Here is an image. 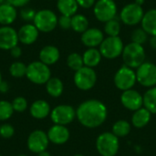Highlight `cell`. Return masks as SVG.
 <instances>
[{"instance_id":"obj_1","label":"cell","mask_w":156,"mask_h":156,"mask_svg":"<svg viewBox=\"0 0 156 156\" xmlns=\"http://www.w3.org/2000/svg\"><path fill=\"white\" fill-rule=\"evenodd\" d=\"M108 111L103 102L98 100H89L80 104L76 110L78 121L86 128L94 129L101 124L107 119Z\"/></svg>"},{"instance_id":"obj_2","label":"cell","mask_w":156,"mask_h":156,"mask_svg":"<svg viewBox=\"0 0 156 156\" xmlns=\"http://www.w3.org/2000/svg\"><path fill=\"white\" fill-rule=\"evenodd\" d=\"M122 56L125 66L131 69H137L145 62V50L144 47L133 42L124 47Z\"/></svg>"},{"instance_id":"obj_3","label":"cell","mask_w":156,"mask_h":156,"mask_svg":"<svg viewBox=\"0 0 156 156\" xmlns=\"http://www.w3.org/2000/svg\"><path fill=\"white\" fill-rule=\"evenodd\" d=\"M119 148V138L112 133H103L96 140V149L101 156H115Z\"/></svg>"},{"instance_id":"obj_4","label":"cell","mask_w":156,"mask_h":156,"mask_svg":"<svg viewBox=\"0 0 156 156\" xmlns=\"http://www.w3.org/2000/svg\"><path fill=\"white\" fill-rule=\"evenodd\" d=\"M27 78L33 83L45 84L51 78V71L48 65L39 61L31 62L27 69Z\"/></svg>"},{"instance_id":"obj_5","label":"cell","mask_w":156,"mask_h":156,"mask_svg":"<svg viewBox=\"0 0 156 156\" xmlns=\"http://www.w3.org/2000/svg\"><path fill=\"white\" fill-rule=\"evenodd\" d=\"M58 16L50 9H41L36 13L33 24L39 32L48 33L53 31L58 26Z\"/></svg>"},{"instance_id":"obj_6","label":"cell","mask_w":156,"mask_h":156,"mask_svg":"<svg viewBox=\"0 0 156 156\" xmlns=\"http://www.w3.org/2000/svg\"><path fill=\"white\" fill-rule=\"evenodd\" d=\"M124 46L120 37H107L100 45V52L108 59H114L122 54Z\"/></svg>"},{"instance_id":"obj_7","label":"cell","mask_w":156,"mask_h":156,"mask_svg":"<svg viewBox=\"0 0 156 156\" xmlns=\"http://www.w3.org/2000/svg\"><path fill=\"white\" fill-rule=\"evenodd\" d=\"M97 82V74L92 68L82 67L75 71L74 83L76 87L81 90H89L92 89Z\"/></svg>"},{"instance_id":"obj_8","label":"cell","mask_w":156,"mask_h":156,"mask_svg":"<svg viewBox=\"0 0 156 156\" xmlns=\"http://www.w3.org/2000/svg\"><path fill=\"white\" fill-rule=\"evenodd\" d=\"M114 84L120 90H128L133 89V87L137 82L136 73L133 69L127 66H122L120 68L114 75Z\"/></svg>"},{"instance_id":"obj_9","label":"cell","mask_w":156,"mask_h":156,"mask_svg":"<svg viewBox=\"0 0 156 156\" xmlns=\"http://www.w3.org/2000/svg\"><path fill=\"white\" fill-rule=\"evenodd\" d=\"M95 17L103 23L116 17L117 5L114 0H98L93 5Z\"/></svg>"},{"instance_id":"obj_10","label":"cell","mask_w":156,"mask_h":156,"mask_svg":"<svg viewBox=\"0 0 156 156\" xmlns=\"http://www.w3.org/2000/svg\"><path fill=\"white\" fill-rule=\"evenodd\" d=\"M136 79L142 86L153 88L156 86V65L152 62H144L136 69Z\"/></svg>"},{"instance_id":"obj_11","label":"cell","mask_w":156,"mask_h":156,"mask_svg":"<svg viewBox=\"0 0 156 156\" xmlns=\"http://www.w3.org/2000/svg\"><path fill=\"white\" fill-rule=\"evenodd\" d=\"M144 12L141 5L131 3L124 5L120 13L121 21L128 26H134L142 22Z\"/></svg>"},{"instance_id":"obj_12","label":"cell","mask_w":156,"mask_h":156,"mask_svg":"<svg viewBox=\"0 0 156 156\" xmlns=\"http://www.w3.org/2000/svg\"><path fill=\"white\" fill-rule=\"evenodd\" d=\"M50 117L55 124L66 126L74 121L76 117V111L70 105H58L51 111Z\"/></svg>"},{"instance_id":"obj_13","label":"cell","mask_w":156,"mask_h":156,"mask_svg":"<svg viewBox=\"0 0 156 156\" xmlns=\"http://www.w3.org/2000/svg\"><path fill=\"white\" fill-rule=\"evenodd\" d=\"M48 137L46 133L40 130L32 132L27 138V147L28 149L36 154L46 151L48 146Z\"/></svg>"},{"instance_id":"obj_14","label":"cell","mask_w":156,"mask_h":156,"mask_svg":"<svg viewBox=\"0 0 156 156\" xmlns=\"http://www.w3.org/2000/svg\"><path fill=\"white\" fill-rule=\"evenodd\" d=\"M121 102L124 108L135 112L143 107L144 105V96L141 95L137 90L131 89L122 91L121 95Z\"/></svg>"},{"instance_id":"obj_15","label":"cell","mask_w":156,"mask_h":156,"mask_svg":"<svg viewBox=\"0 0 156 156\" xmlns=\"http://www.w3.org/2000/svg\"><path fill=\"white\" fill-rule=\"evenodd\" d=\"M17 31L10 26H2L0 27V49L10 50L18 43Z\"/></svg>"},{"instance_id":"obj_16","label":"cell","mask_w":156,"mask_h":156,"mask_svg":"<svg viewBox=\"0 0 156 156\" xmlns=\"http://www.w3.org/2000/svg\"><path fill=\"white\" fill-rule=\"evenodd\" d=\"M18 40L24 45H32L37 41L39 31L34 24L27 23L23 25L17 31Z\"/></svg>"},{"instance_id":"obj_17","label":"cell","mask_w":156,"mask_h":156,"mask_svg":"<svg viewBox=\"0 0 156 156\" xmlns=\"http://www.w3.org/2000/svg\"><path fill=\"white\" fill-rule=\"evenodd\" d=\"M103 39V32L97 27L88 28L81 34V42L88 48H96L100 46Z\"/></svg>"},{"instance_id":"obj_18","label":"cell","mask_w":156,"mask_h":156,"mask_svg":"<svg viewBox=\"0 0 156 156\" xmlns=\"http://www.w3.org/2000/svg\"><path fill=\"white\" fill-rule=\"evenodd\" d=\"M47 134L49 142L55 144H64L69 139V131L64 125H53Z\"/></svg>"},{"instance_id":"obj_19","label":"cell","mask_w":156,"mask_h":156,"mask_svg":"<svg viewBox=\"0 0 156 156\" xmlns=\"http://www.w3.org/2000/svg\"><path fill=\"white\" fill-rule=\"evenodd\" d=\"M17 16V11L15 6L5 2L0 5V25L10 26L13 24Z\"/></svg>"},{"instance_id":"obj_20","label":"cell","mask_w":156,"mask_h":156,"mask_svg":"<svg viewBox=\"0 0 156 156\" xmlns=\"http://www.w3.org/2000/svg\"><path fill=\"white\" fill-rule=\"evenodd\" d=\"M59 57L60 53L58 48L51 45L45 46L39 52V60L48 66L55 64L59 59Z\"/></svg>"},{"instance_id":"obj_21","label":"cell","mask_w":156,"mask_h":156,"mask_svg":"<svg viewBox=\"0 0 156 156\" xmlns=\"http://www.w3.org/2000/svg\"><path fill=\"white\" fill-rule=\"evenodd\" d=\"M151 116L152 113L145 107H142L133 112L132 116V123L137 129L144 128L149 123Z\"/></svg>"},{"instance_id":"obj_22","label":"cell","mask_w":156,"mask_h":156,"mask_svg":"<svg viewBox=\"0 0 156 156\" xmlns=\"http://www.w3.org/2000/svg\"><path fill=\"white\" fill-rule=\"evenodd\" d=\"M142 28L151 36L156 35V9H151L144 13L142 19Z\"/></svg>"},{"instance_id":"obj_23","label":"cell","mask_w":156,"mask_h":156,"mask_svg":"<svg viewBox=\"0 0 156 156\" xmlns=\"http://www.w3.org/2000/svg\"><path fill=\"white\" fill-rule=\"evenodd\" d=\"M50 112L49 104L43 100L36 101L30 106V113L36 119H44Z\"/></svg>"},{"instance_id":"obj_24","label":"cell","mask_w":156,"mask_h":156,"mask_svg":"<svg viewBox=\"0 0 156 156\" xmlns=\"http://www.w3.org/2000/svg\"><path fill=\"white\" fill-rule=\"evenodd\" d=\"M83 63L84 66L89 68H94L98 66L101 60V54L96 48H89L83 54Z\"/></svg>"},{"instance_id":"obj_25","label":"cell","mask_w":156,"mask_h":156,"mask_svg":"<svg viewBox=\"0 0 156 156\" xmlns=\"http://www.w3.org/2000/svg\"><path fill=\"white\" fill-rule=\"evenodd\" d=\"M57 7L61 15L73 16L75 14H77L79 5L77 0H58Z\"/></svg>"},{"instance_id":"obj_26","label":"cell","mask_w":156,"mask_h":156,"mask_svg":"<svg viewBox=\"0 0 156 156\" xmlns=\"http://www.w3.org/2000/svg\"><path fill=\"white\" fill-rule=\"evenodd\" d=\"M46 89L48 93L52 97H59L64 90L63 82L58 78H50L46 83Z\"/></svg>"},{"instance_id":"obj_27","label":"cell","mask_w":156,"mask_h":156,"mask_svg":"<svg viewBox=\"0 0 156 156\" xmlns=\"http://www.w3.org/2000/svg\"><path fill=\"white\" fill-rule=\"evenodd\" d=\"M71 28L77 33H83L89 28L88 18L80 14H75L71 16Z\"/></svg>"},{"instance_id":"obj_28","label":"cell","mask_w":156,"mask_h":156,"mask_svg":"<svg viewBox=\"0 0 156 156\" xmlns=\"http://www.w3.org/2000/svg\"><path fill=\"white\" fill-rule=\"evenodd\" d=\"M144 105L152 114H156V86L150 88L144 93Z\"/></svg>"},{"instance_id":"obj_29","label":"cell","mask_w":156,"mask_h":156,"mask_svg":"<svg viewBox=\"0 0 156 156\" xmlns=\"http://www.w3.org/2000/svg\"><path fill=\"white\" fill-rule=\"evenodd\" d=\"M131 132V124L125 120L117 121L112 126V133L118 138L127 136Z\"/></svg>"},{"instance_id":"obj_30","label":"cell","mask_w":156,"mask_h":156,"mask_svg":"<svg viewBox=\"0 0 156 156\" xmlns=\"http://www.w3.org/2000/svg\"><path fill=\"white\" fill-rule=\"evenodd\" d=\"M121 28V23L116 17L107 21L104 25V32L108 37H119Z\"/></svg>"},{"instance_id":"obj_31","label":"cell","mask_w":156,"mask_h":156,"mask_svg":"<svg viewBox=\"0 0 156 156\" xmlns=\"http://www.w3.org/2000/svg\"><path fill=\"white\" fill-rule=\"evenodd\" d=\"M67 65L69 68L74 71L79 70L82 67H84L83 58L79 53H71L67 58Z\"/></svg>"},{"instance_id":"obj_32","label":"cell","mask_w":156,"mask_h":156,"mask_svg":"<svg viewBox=\"0 0 156 156\" xmlns=\"http://www.w3.org/2000/svg\"><path fill=\"white\" fill-rule=\"evenodd\" d=\"M27 69V66H26L23 62L16 61L11 64L9 68V72L11 76H13L14 78H22L26 76Z\"/></svg>"},{"instance_id":"obj_33","label":"cell","mask_w":156,"mask_h":156,"mask_svg":"<svg viewBox=\"0 0 156 156\" xmlns=\"http://www.w3.org/2000/svg\"><path fill=\"white\" fill-rule=\"evenodd\" d=\"M14 112L12 103L6 101H0V121L8 120Z\"/></svg>"},{"instance_id":"obj_34","label":"cell","mask_w":156,"mask_h":156,"mask_svg":"<svg viewBox=\"0 0 156 156\" xmlns=\"http://www.w3.org/2000/svg\"><path fill=\"white\" fill-rule=\"evenodd\" d=\"M131 37H132V42L143 46L144 43H146V41L148 39V34L142 27L136 28L135 30L133 31Z\"/></svg>"},{"instance_id":"obj_35","label":"cell","mask_w":156,"mask_h":156,"mask_svg":"<svg viewBox=\"0 0 156 156\" xmlns=\"http://www.w3.org/2000/svg\"><path fill=\"white\" fill-rule=\"evenodd\" d=\"M12 106L14 111L22 112L26 111L27 108V101L24 97H16L13 101H12Z\"/></svg>"},{"instance_id":"obj_36","label":"cell","mask_w":156,"mask_h":156,"mask_svg":"<svg viewBox=\"0 0 156 156\" xmlns=\"http://www.w3.org/2000/svg\"><path fill=\"white\" fill-rule=\"evenodd\" d=\"M36 11L30 7H23L20 11V17L27 22L33 21L36 16Z\"/></svg>"},{"instance_id":"obj_37","label":"cell","mask_w":156,"mask_h":156,"mask_svg":"<svg viewBox=\"0 0 156 156\" xmlns=\"http://www.w3.org/2000/svg\"><path fill=\"white\" fill-rule=\"evenodd\" d=\"M15 130L13 128L12 125L10 124H3L2 126H0V136H2L3 138L8 139L11 138L14 135Z\"/></svg>"},{"instance_id":"obj_38","label":"cell","mask_w":156,"mask_h":156,"mask_svg":"<svg viewBox=\"0 0 156 156\" xmlns=\"http://www.w3.org/2000/svg\"><path fill=\"white\" fill-rule=\"evenodd\" d=\"M58 25L64 30H68V29L71 28V16L61 15L58 17Z\"/></svg>"},{"instance_id":"obj_39","label":"cell","mask_w":156,"mask_h":156,"mask_svg":"<svg viewBox=\"0 0 156 156\" xmlns=\"http://www.w3.org/2000/svg\"><path fill=\"white\" fill-rule=\"evenodd\" d=\"M6 2L16 8V7H25L30 2V0H6Z\"/></svg>"},{"instance_id":"obj_40","label":"cell","mask_w":156,"mask_h":156,"mask_svg":"<svg viewBox=\"0 0 156 156\" xmlns=\"http://www.w3.org/2000/svg\"><path fill=\"white\" fill-rule=\"evenodd\" d=\"M77 3L79 5V6L82 7V8H90L91 6H93L95 5V0H77Z\"/></svg>"},{"instance_id":"obj_41","label":"cell","mask_w":156,"mask_h":156,"mask_svg":"<svg viewBox=\"0 0 156 156\" xmlns=\"http://www.w3.org/2000/svg\"><path fill=\"white\" fill-rule=\"evenodd\" d=\"M10 54H11V56L13 58H19L22 55V50H21V48L18 46H16V47H14L13 48L10 49Z\"/></svg>"},{"instance_id":"obj_42","label":"cell","mask_w":156,"mask_h":156,"mask_svg":"<svg viewBox=\"0 0 156 156\" xmlns=\"http://www.w3.org/2000/svg\"><path fill=\"white\" fill-rule=\"evenodd\" d=\"M8 89H9L8 83L2 80V82L0 83V92L1 93H5V92L8 91Z\"/></svg>"},{"instance_id":"obj_43","label":"cell","mask_w":156,"mask_h":156,"mask_svg":"<svg viewBox=\"0 0 156 156\" xmlns=\"http://www.w3.org/2000/svg\"><path fill=\"white\" fill-rule=\"evenodd\" d=\"M150 45L154 49H156V35L152 36V37L150 39Z\"/></svg>"},{"instance_id":"obj_44","label":"cell","mask_w":156,"mask_h":156,"mask_svg":"<svg viewBox=\"0 0 156 156\" xmlns=\"http://www.w3.org/2000/svg\"><path fill=\"white\" fill-rule=\"evenodd\" d=\"M38 156H51V154H50L48 152H47V151H44V152H41V153H39V154H38Z\"/></svg>"},{"instance_id":"obj_45","label":"cell","mask_w":156,"mask_h":156,"mask_svg":"<svg viewBox=\"0 0 156 156\" xmlns=\"http://www.w3.org/2000/svg\"><path fill=\"white\" fill-rule=\"evenodd\" d=\"M134 3L142 6V5H144V0H135V2H134Z\"/></svg>"},{"instance_id":"obj_46","label":"cell","mask_w":156,"mask_h":156,"mask_svg":"<svg viewBox=\"0 0 156 156\" xmlns=\"http://www.w3.org/2000/svg\"><path fill=\"white\" fill-rule=\"evenodd\" d=\"M5 2H6V0H0V5L3 4V3H5Z\"/></svg>"},{"instance_id":"obj_47","label":"cell","mask_w":156,"mask_h":156,"mask_svg":"<svg viewBox=\"0 0 156 156\" xmlns=\"http://www.w3.org/2000/svg\"><path fill=\"white\" fill-rule=\"evenodd\" d=\"M2 82V75H1V72H0V83Z\"/></svg>"},{"instance_id":"obj_48","label":"cell","mask_w":156,"mask_h":156,"mask_svg":"<svg viewBox=\"0 0 156 156\" xmlns=\"http://www.w3.org/2000/svg\"><path fill=\"white\" fill-rule=\"evenodd\" d=\"M74 156H84L83 154H76V155H74Z\"/></svg>"},{"instance_id":"obj_49","label":"cell","mask_w":156,"mask_h":156,"mask_svg":"<svg viewBox=\"0 0 156 156\" xmlns=\"http://www.w3.org/2000/svg\"><path fill=\"white\" fill-rule=\"evenodd\" d=\"M18 156H27V155H25V154H20V155H18Z\"/></svg>"},{"instance_id":"obj_50","label":"cell","mask_w":156,"mask_h":156,"mask_svg":"<svg viewBox=\"0 0 156 156\" xmlns=\"http://www.w3.org/2000/svg\"><path fill=\"white\" fill-rule=\"evenodd\" d=\"M0 156H2V155H0Z\"/></svg>"}]
</instances>
